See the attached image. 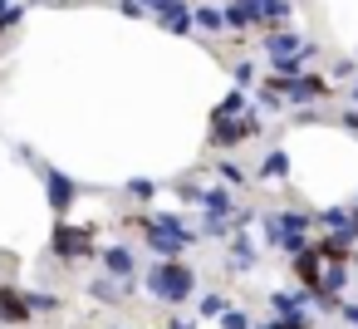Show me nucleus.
<instances>
[{"label": "nucleus", "instance_id": "nucleus-15", "mask_svg": "<svg viewBox=\"0 0 358 329\" xmlns=\"http://www.w3.org/2000/svg\"><path fill=\"white\" fill-rule=\"evenodd\" d=\"M25 295H30V309L35 314H55L59 309V295H45V290H25Z\"/></svg>", "mask_w": 358, "mask_h": 329}, {"label": "nucleus", "instance_id": "nucleus-17", "mask_svg": "<svg viewBox=\"0 0 358 329\" xmlns=\"http://www.w3.org/2000/svg\"><path fill=\"white\" fill-rule=\"evenodd\" d=\"M216 177H221L226 187H241V182H245V172H241V167H236L231 158H221V162H216Z\"/></svg>", "mask_w": 358, "mask_h": 329}, {"label": "nucleus", "instance_id": "nucleus-3", "mask_svg": "<svg viewBox=\"0 0 358 329\" xmlns=\"http://www.w3.org/2000/svg\"><path fill=\"white\" fill-rule=\"evenodd\" d=\"M314 55H319V45H309V40H294L285 30H270L265 35V59H270L275 74H299Z\"/></svg>", "mask_w": 358, "mask_h": 329}, {"label": "nucleus", "instance_id": "nucleus-9", "mask_svg": "<svg viewBox=\"0 0 358 329\" xmlns=\"http://www.w3.org/2000/svg\"><path fill=\"white\" fill-rule=\"evenodd\" d=\"M99 260H103V270H108V275H118V280H133V251H128L123 241L103 246V251H99Z\"/></svg>", "mask_w": 358, "mask_h": 329}, {"label": "nucleus", "instance_id": "nucleus-16", "mask_svg": "<svg viewBox=\"0 0 358 329\" xmlns=\"http://www.w3.org/2000/svg\"><path fill=\"white\" fill-rule=\"evenodd\" d=\"M196 25H201V30H221V25H226V10H216V6H201V10H196Z\"/></svg>", "mask_w": 358, "mask_h": 329}, {"label": "nucleus", "instance_id": "nucleus-24", "mask_svg": "<svg viewBox=\"0 0 358 329\" xmlns=\"http://www.w3.org/2000/svg\"><path fill=\"white\" fill-rule=\"evenodd\" d=\"M118 10H123L128 20H138V15H148V6H143V0H118Z\"/></svg>", "mask_w": 358, "mask_h": 329}, {"label": "nucleus", "instance_id": "nucleus-20", "mask_svg": "<svg viewBox=\"0 0 358 329\" xmlns=\"http://www.w3.org/2000/svg\"><path fill=\"white\" fill-rule=\"evenodd\" d=\"M319 221H324V226H348V221H358V216L343 211V206H329V211H319Z\"/></svg>", "mask_w": 358, "mask_h": 329}, {"label": "nucleus", "instance_id": "nucleus-10", "mask_svg": "<svg viewBox=\"0 0 358 329\" xmlns=\"http://www.w3.org/2000/svg\"><path fill=\"white\" fill-rule=\"evenodd\" d=\"M255 177H260V182H280V177H289V158H285L280 148H275V153H265V158H260V172H255Z\"/></svg>", "mask_w": 358, "mask_h": 329}, {"label": "nucleus", "instance_id": "nucleus-21", "mask_svg": "<svg viewBox=\"0 0 358 329\" xmlns=\"http://www.w3.org/2000/svg\"><path fill=\"white\" fill-rule=\"evenodd\" d=\"M201 231H206V236H231V216H211V211H206Z\"/></svg>", "mask_w": 358, "mask_h": 329}, {"label": "nucleus", "instance_id": "nucleus-25", "mask_svg": "<svg viewBox=\"0 0 358 329\" xmlns=\"http://www.w3.org/2000/svg\"><path fill=\"white\" fill-rule=\"evenodd\" d=\"M221 309H226L221 295H201V314H221Z\"/></svg>", "mask_w": 358, "mask_h": 329}, {"label": "nucleus", "instance_id": "nucleus-2", "mask_svg": "<svg viewBox=\"0 0 358 329\" xmlns=\"http://www.w3.org/2000/svg\"><path fill=\"white\" fill-rule=\"evenodd\" d=\"M192 290H196V275H192L182 260H157V265L148 270V295L162 300V304H182V300H192Z\"/></svg>", "mask_w": 358, "mask_h": 329}, {"label": "nucleus", "instance_id": "nucleus-13", "mask_svg": "<svg viewBox=\"0 0 358 329\" xmlns=\"http://www.w3.org/2000/svg\"><path fill=\"white\" fill-rule=\"evenodd\" d=\"M192 25H196V10H192V6H182V10H172V15H162V30H172V35H192Z\"/></svg>", "mask_w": 358, "mask_h": 329}, {"label": "nucleus", "instance_id": "nucleus-29", "mask_svg": "<svg viewBox=\"0 0 358 329\" xmlns=\"http://www.w3.org/2000/svg\"><path fill=\"white\" fill-rule=\"evenodd\" d=\"M348 94H353V104H358V79H353V89H348Z\"/></svg>", "mask_w": 358, "mask_h": 329}, {"label": "nucleus", "instance_id": "nucleus-22", "mask_svg": "<svg viewBox=\"0 0 358 329\" xmlns=\"http://www.w3.org/2000/svg\"><path fill=\"white\" fill-rule=\"evenodd\" d=\"M143 6H148V15H172V10H182V0H143Z\"/></svg>", "mask_w": 358, "mask_h": 329}, {"label": "nucleus", "instance_id": "nucleus-26", "mask_svg": "<svg viewBox=\"0 0 358 329\" xmlns=\"http://www.w3.org/2000/svg\"><path fill=\"white\" fill-rule=\"evenodd\" d=\"M338 314H343V319L358 329V300H343V304H338Z\"/></svg>", "mask_w": 358, "mask_h": 329}, {"label": "nucleus", "instance_id": "nucleus-14", "mask_svg": "<svg viewBox=\"0 0 358 329\" xmlns=\"http://www.w3.org/2000/svg\"><path fill=\"white\" fill-rule=\"evenodd\" d=\"M236 113H245V94H241V89H231V94L221 99V108H216V118H236Z\"/></svg>", "mask_w": 358, "mask_h": 329}, {"label": "nucleus", "instance_id": "nucleus-5", "mask_svg": "<svg viewBox=\"0 0 358 329\" xmlns=\"http://www.w3.org/2000/svg\"><path fill=\"white\" fill-rule=\"evenodd\" d=\"M35 172H40V177H45V187H50V206L64 216V211H69V202L79 197V182H74V177H64V172H55V167H45V162H35Z\"/></svg>", "mask_w": 358, "mask_h": 329}, {"label": "nucleus", "instance_id": "nucleus-23", "mask_svg": "<svg viewBox=\"0 0 358 329\" xmlns=\"http://www.w3.org/2000/svg\"><path fill=\"white\" fill-rule=\"evenodd\" d=\"M128 192L148 202V197H157V182H152V177H133V182H128Z\"/></svg>", "mask_w": 358, "mask_h": 329}, {"label": "nucleus", "instance_id": "nucleus-18", "mask_svg": "<svg viewBox=\"0 0 358 329\" xmlns=\"http://www.w3.org/2000/svg\"><path fill=\"white\" fill-rule=\"evenodd\" d=\"M221 329H255V324H250L245 309H231V304H226V309H221Z\"/></svg>", "mask_w": 358, "mask_h": 329}, {"label": "nucleus", "instance_id": "nucleus-27", "mask_svg": "<svg viewBox=\"0 0 358 329\" xmlns=\"http://www.w3.org/2000/svg\"><path fill=\"white\" fill-rule=\"evenodd\" d=\"M343 128H348V133H358V108H343Z\"/></svg>", "mask_w": 358, "mask_h": 329}, {"label": "nucleus", "instance_id": "nucleus-28", "mask_svg": "<svg viewBox=\"0 0 358 329\" xmlns=\"http://www.w3.org/2000/svg\"><path fill=\"white\" fill-rule=\"evenodd\" d=\"M172 329H196V319H182V314H177V319H172Z\"/></svg>", "mask_w": 358, "mask_h": 329}, {"label": "nucleus", "instance_id": "nucleus-7", "mask_svg": "<svg viewBox=\"0 0 358 329\" xmlns=\"http://www.w3.org/2000/svg\"><path fill=\"white\" fill-rule=\"evenodd\" d=\"M353 241H358V221H348V226H329V236L314 241V246L324 251V260H348V255H353Z\"/></svg>", "mask_w": 358, "mask_h": 329}, {"label": "nucleus", "instance_id": "nucleus-6", "mask_svg": "<svg viewBox=\"0 0 358 329\" xmlns=\"http://www.w3.org/2000/svg\"><path fill=\"white\" fill-rule=\"evenodd\" d=\"M55 255H59V260L94 255V246H89V231H84V226H69V221H59V226H55Z\"/></svg>", "mask_w": 358, "mask_h": 329}, {"label": "nucleus", "instance_id": "nucleus-1", "mask_svg": "<svg viewBox=\"0 0 358 329\" xmlns=\"http://www.w3.org/2000/svg\"><path fill=\"white\" fill-rule=\"evenodd\" d=\"M143 236H148L152 255H162V260H177L182 251H192V246L201 241V231H196V226H187V221H182V216H172V211L143 216Z\"/></svg>", "mask_w": 358, "mask_h": 329}, {"label": "nucleus", "instance_id": "nucleus-19", "mask_svg": "<svg viewBox=\"0 0 358 329\" xmlns=\"http://www.w3.org/2000/svg\"><path fill=\"white\" fill-rule=\"evenodd\" d=\"M260 329H309V314L299 309V314H280V319H270V324H260Z\"/></svg>", "mask_w": 358, "mask_h": 329}, {"label": "nucleus", "instance_id": "nucleus-11", "mask_svg": "<svg viewBox=\"0 0 358 329\" xmlns=\"http://www.w3.org/2000/svg\"><path fill=\"white\" fill-rule=\"evenodd\" d=\"M226 265H231V270H250V265H255V246H250V236H231V255H226Z\"/></svg>", "mask_w": 358, "mask_h": 329}, {"label": "nucleus", "instance_id": "nucleus-12", "mask_svg": "<svg viewBox=\"0 0 358 329\" xmlns=\"http://www.w3.org/2000/svg\"><path fill=\"white\" fill-rule=\"evenodd\" d=\"M343 285H348V260H334V265L319 275V290H324V295H338Z\"/></svg>", "mask_w": 358, "mask_h": 329}, {"label": "nucleus", "instance_id": "nucleus-4", "mask_svg": "<svg viewBox=\"0 0 358 329\" xmlns=\"http://www.w3.org/2000/svg\"><path fill=\"white\" fill-rule=\"evenodd\" d=\"M275 94H285L289 104H319V99H329L334 94V84L329 79H319V74H275V79H265Z\"/></svg>", "mask_w": 358, "mask_h": 329}, {"label": "nucleus", "instance_id": "nucleus-30", "mask_svg": "<svg viewBox=\"0 0 358 329\" xmlns=\"http://www.w3.org/2000/svg\"><path fill=\"white\" fill-rule=\"evenodd\" d=\"M353 260H358V251H353Z\"/></svg>", "mask_w": 358, "mask_h": 329}, {"label": "nucleus", "instance_id": "nucleus-8", "mask_svg": "<svg viewBox=\"0 0 358 329\" xmlns=\"http://www.w3.org/2000/svg\"><path fill=\"white\" fill-rule=\"evenodd\" d=\"M0 319H6V324H25V319H35L30 295L15 290V285H0Z\"/></svg>", "mask_w": 358, "mask_h": 329}]
</instances>
